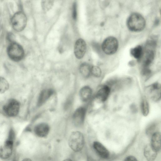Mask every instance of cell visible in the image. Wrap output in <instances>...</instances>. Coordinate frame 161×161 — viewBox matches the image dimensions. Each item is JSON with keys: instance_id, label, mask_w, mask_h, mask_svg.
Here are the masks:
<instances>
[{"instance_id": "1", "label": "cell", "mask_w": 161, "mask_h": 161, "mask_svg": "<svg viewBox=\"0 0 161 161\" xmlns=\"http://www.w3.org/2000/svg\"><path fill=\"white\" fill-rule=\"evenodd\" d=\"M146 21L144 18L138 13L131 14L127 20V27L132 31H141L144 29Z\"/></svg>"}, {"instance_id": "2", "label": "cell", "mask_w": 161, "mask_h": 161, "mask_svg": "<svg viewBox=\"0 0 161 161\" xmlns=\"http://www.w3.org/2000/svg\"><path fill=\"white\" fill-rule=\"evenodd\" d=\"M68 144L70 148L74 151H80L84 144V138L82 134L79 131L72 132L70 136Z\"/></svg>"}, {"instance_id": "3", "label": "cell", "mask_w": 161, "mask_h": 161, "mask_svg": "<svg viewBox=\"0 0 161 161\" xmlns=\"http://www.w3.org/2000/svg\"><path fill=\"white\" fill-rule=\"evenodd\" d=\"M15 136L14 131L11 130L7 139L3 145L0 147V158L7 159L11 155L14 145V140Z\"/></svg>"}, {"instance_id": "4", "label": "cell", "mask_w": 161, "mask_h": 161, "mask_svg": "<svg viewBox=\"0 0 161 161\" xmlns=\"http://www.w3.org/2000/svg\"><path fill=\"white\" fill-rule=\"evenodd\" d=\"M145 91L147 96L153 101L157 102L160 100L161 86L159 82H155L147 86Z\"/></svg>"}, {"instance_id": "5", "label": "cell", "mask_w": 161, "mask_h": 161, "mask_svg": "<svg viewBox=\"0 0 161 161\" xmlns=\"http://www.w3.org/2000/svg\"><path fill=\"white\" fill-rule=\"evenodd\" d=\"M119 42L115 37L110 36L106 38L103 42L102 48L103 52L107 55H112L117 51Z\"/></svg>"}, {"instance_id": "6", "label": "cell", "mask_w": 161, "mask_h": 161, "mask_svg": "<svg viewBox=\"0 0 161 161\" xmlns=\"http://www.w3.org/2000/svg\"><path fill=\"white\" fill-rule=\"evenodd\" d=\"M7 53L9 57L15 61L21 60L24 56V51L22 47L15 42H12L9 45Z\"/></svg>"}, {"instance_id": "7", "label": "cell", "mask_w": 161, "mask_h": 161, "mask_svg": "<svg viewBox=\"0 0 161 161\" xmlns=\"http://www.w3.org/2000/svg\"><path fill=\"white\" fill-rule=\"evenodd\" d=\"M11 21L14 29L17 31L19 32L25 28L27 24V18L24 13L19 12L13 15Z\"/></svg>"}, {"instance_id": "8", "label": "cell", "mask_w": 161, "mask_h": 161, "mask_svg": "<svg viewBox=\"0 0 161 161\" xmlns=\"http://www.w3.org/2000/svg\"><path fill=\"white\" fill-rule=\"evenodd\" d=\"M20 109V104L16 100H10L3 108L5 113L8 116L15 117L19 113Z\"/></svg>"}, {"instance_id": "9", "label": "cell", "mask_w": 161, "mask_h": 161, "mask_svg": "<svg viewBox=\"0 0 161 161\" xmlns=\"http://www.w3.org/2000/svg\"><path fill=\"white\" fill-rule=\"evenodd\" d=\"M111 89L110 87L105 84L102 86L97 90L95 98L98 102L104 103L108 99L109 96Z\"/></svg>"}, {"instance_id": "10", "label": "cell", "mask_w": 161, "mask_h": 161, "mask_svg": "<svg viewBox=\"0 0 161 161\" xmlns=\"http://www.w3.org/2000/svg\"><path fill=\"white\" fill-rule=\"evenodd\" d=\"M86 45L85 41L82 39H78L76 42L74 49L75 57L78 59L82 58L86 52Z\"/></svg>"}, {"instance_id": "11", "label": "cell", "mask_w": 161, "mask_h": 161, "mask_svg": "<svg viewBox=\"0 0 161 161\" xmlns=\"http://www.w3.org/2000/svg\"><path fill=\"white\" fill-rule=\"evenodd\" d=\"M86 109L84 107H80L77 108L73 115V120L76 125H80L84 122L86 113Z\"/></svg>"}, {"instance_id": "12", "label": "cell", "mask_w": 161, "mask_h": 161, "mask_svg": "<svg viewBox=\"0 0 161 161\" xmlns=\"http://www.w3.org/2000/svg\"><path fill=\"white\" fill-rule=\"evenodd\" d=\"M50 128L48 124L42 123L36 125L34 128V132L36 135L40 137L46 136L49 131Z\"/></svg>"}, {"instance_id": "13", "label": "cell", "mask_w": 161, "mask_h": 161, "mask_svg": "<svg viewBox=\"0 0 161 161\" xmlns=\"http://www.w3.org/2000/svg\"><path fill=\"white\" fill-rule=\"evenodd\" d=\"M53 91L51 89H44L42 90L39 94L37 105L40 106L44 103L53 95Z\"/></svg>"}, {"instance_id": "14", "label": "cell", "mask_w": 161, "mask_h": 161, "mask_svg": "<svg viewBox=\"0 0 161 161\" xmlns=\"http://www.w3.org/2000/svg\"><path fill=\"white\" fill-rule=\"evenodd\" d=\"M93 146L94 149L100 157L104 159L108 158L109 155L108 151L101 143L95 142Z\"/></svg>"}, {"instance_id": "15", "label": "cell", "mask_w": 161, "mask_h": 161, "mask_svg": "<svg viewBox=\"0 0 161 161\" xmlns=\"http://www.w3.org/2000/svg\"><path fill=\"white\" fill-rule=\"evenodd\" d=\"M92 91L88 86H85L82 87L79 92V95L81 99L84 102L89 100L92 96Z\"/></svg>"}, {"instance_id": "16", "label": "cell", "mask_w": 161, "mask_h": 161, "mask_svg": "<svg viewBox=\"0 0 161 161\" xmlns=\"http://www.w3.org/2000/svg\"><path fill=\"white\" fill-rule=\"evenodd\" d=\"M151 146L157 152L161 149V134L159 132H155L152 135Z\"/></svg>"}, {"instance_id": "17", "label": "cell", "mask_w": 161, "mask_h": 161, "mask_svg": "<svg viewBox=\"0 0 161 161\" xmlns=\"http://www.w3.org/2000/svg\"><path fill=\"white\" fill-rule=\"evenodd\" d=\"M144 154L148 161H154L156 158L157 152L152 147L150 144H148L145 148Z\"/></svg>"}, {"instance_id": "18", "label": "cell", "mask_w": 161, "mask_h": 161, "mask_svg": "<svg viewBox=\"0 0 161 161\" xmlns=\"http://www.w3.org/2000/svg\"><path fill=\"white\" fill-rule=\"evenodd\" d=\"M143 52V48L141 45H137L131 49L130 53L134 58L139 61L141 58Z\"/></svg>"}, {"instance_id": "19", "label": "cell", "mask_w": 161, "mask_h": 161, "mask_svg": "<svg viewBox=\"0 0 161 161\" xmlns=\"http://www.w3.org/2000/svg\"><path fill=\"white\" fill-rule=\"evenodd\" d=\"M140 108L142 114L144 116H147L150 112L149 102L145 96L142 98L140 104Z\"/></svg>"}, {"instance_id": "20", "label": "cell", "mask_w": 161, "mask_h": 161, "mask_svg": "<svg viewBox=\"0 0 161 161\" xmlns=\"http://www.w3.org/2000/svg\"><path fill=\"white\" fill-rule=\"evenodd\" d=\"M92 66L89 64L84 63L79 67V71L81 75L84 77H88L91 75Z\"/></svg>"}, {"instance_id": "21", "label": "cell", "mask_w": 161, "mask_h": 161, "mask_svg": "<svg viewBox=\"0 0 161 161\" xmlns=\"http://www.w3.org/2000/svg\"><path fill=\"white\" fill-rule=\"evenodd\" d=\"M9 87L8 81L4 78L0 76V93L6 92Z\"/></svg>"}, {"instance_id": "22", "label": "cell", "mask_w": 161, "mask_h": 161, "mask_svg": "<svg viewBox=\"0 0 161 161\" xmlns=\"http://www.w3.org/2000/svg\"><path fill=\"white\" fill-rule=\"evenodd\" d=\"M157 126L156 122L153 121L150 123L146 129V132L147 135L148 136H152L155 132Z\"/></svg>"}, {"instance_id": "23", "label": "cell", "mask_w": 161, "mask_h": 161, "mask_svg": "<svg viewBox=\"0 0 161 161\" xmlns=\"http://www.w3.org/2000/svg\"><path fill=\"white\" fill-rule=\"evenodd\" d=\"M152 74V71L150 68H142L141 75L144 80L146 81L149 79Z\"/></svg>"}, {"instance_id": "24", "label": "cell", "mask_w": 161, "mask_h": 161, "mask_svg": "<svg viewBox=\"0 0 161 161\" xmlns=\"http://www.w3.org/2000/svg\"><path fill=\"white\" fill-rule=\"evenodd\" d=\"M53 1L52 0H42L41 2V6L43 10L47 12L52 7Z\"/></svg>"}, {"instance_id": "25", "label": "cell", "mask_w": 161, "mask_h": 161, "mask_svg": "<svg viewBox=\"0 0 161 161\" xmlns=\"http://www.w3.org/2000/svg\"><path fill=\"white\" fill-rule=\"evenodd\" d=\"M102 74V70L100 67L96 66H92L91 75L96 77L99 78L101 76Z\"/></svg>"}, {"instance_id": "26", "label": "cell", "mask_w": 161, "mask_h": 161, "mask_svg": "<svg viewBox=\"0 0 161 161\" xmlns=\"http://www.w3.org/2000/svg\"><path fill=\"white\" fill-rule=\"evenodd\" d=\"M73 18L74 20H76L77 17V5L76 2H74L73 5L72 14Z\"/></svg>"}, {"instance_id": "27", "label": "cell", "mask_w": 161, "mask_h": 161, "mask_svg": "<svg viewBox=\"0 0 161 161\" xmlns=\"http://www.w3.org/2000/svg\"><path fill=\"white\" fill-rule=\"evenodd\" d=\"M124 161H138L135 157L130 156L126 157Z\"/></svg>"}, {"instance_id": "28", "label": "cell", "mask_w": 161, "mask_h": 161, "mask_svg": "<svg viewBox=\"0 0 161 161\" xmlns=\"http://www.w3.org/2000/svg\"><path fill=\"white\" fill-rule=\"evenodd\" d=\"M22 161H32V160L30 158H25Z\"/></svg>"}, {"instance_id": "29", "label": "cell", "mask_w": 161, "mask_h": 161, "mask_svg": "<svg viewBox=\"0 0 161 161\" xmlns=\"http://www.w3.org/2000/svg\"><path fill=\"white\" fill-rule=\"evenodd\" d=\"M63 161H72L71 159H67L64 160Z\"/></svg>"}]
</instances>
